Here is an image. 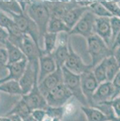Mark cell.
Masks as SVG:
<instances>
[{
	"instance_id": "obj_4",
	"label": "cell",
	"mask_w": 120,
	"mask_h": 121,
	"mask_svg": "<svg viewBox=\"0 0 120 121\" xmlns=\"http://www.w3.org/2000/svg\"><path fill=\"white\" fill-rule=\"evenodd\" d=\"M9 16L13 19V21L15 22V24L18 26V27L20 29L21 32L24 33L25 35L30 37L37 45V47L41 48L39 46L40 38H39V32L38 26L31 19L30 17L27 15L26 12H24L23 14H20V15L11 14Z\"/></svg>"
},
{
	"instance_id": "obj_41",
	"label": "cell",
	"mask_w": 120,
	"mask_h": 121,
	"mask_svg": "<svg viewBox=\"0 0 120 121\" xmlns=\"http://www.w3.org/2000/svg\"><path fill=\"white\" fill-rule=\"evenodd\" d=\"M108 120L109 121H120V117H117V116H115L114 114H113V115L108 117Z\"/></svg>"
},
{
	"instance_id": "obj_45",
	"label": "cell",
	"mask_w": 120,
	"mask_h": 121,
	"mask_svg": "<svg viewBox=\"0 0 120 121\" xmlns=\"http://www.w3.org/2000/svg\"><path fill=\"white\" fill-rule=\"evenodd\" d=\"M43 121H52V118H49V117H47V118H46Z\"/></svg>"
},
{
	"instance_id": "obj_7",
	"label": "cell",
	"mask_w": 120,
	"mask_h": 121,
	"mask_svg": "<svg viewBox=\"0 0 120 121\" xmlns=\"http://www.w3.org/2000/svg\"><path fill=\"white\" fill-rule=\"evenodd\" d=\"M69 56H68L64 67L68 69L69 71L81 76L84 72L92 69V67L90 66V64L85 63L81 56L74 50L72 43L70 40L69 42Z\"/></svg>"
},
{
	"instance_id": "obj_17",
	"label": "cell",
	"mask_w": 120,
	"mask_h": 121,
	"mask_svg": "<svg viewBox=\"0 0 120 121\" xmlns=\"http://www.w3.org/2000/svg\"><path fill=\"white\" fill-rule=\"evenodd\" d=\"M27 63H28L27 60L25 59L21 61L16 62V63L7 64L4 68L8 69L9 74L6 76L0 79V83H3L4 82H7V81H12V80L18 82L19 79L21 78V76H23L26 69Z\"/></svg>"
},
{
	"instance_id": "obj_44",
	"label": "cell",
	"mask_w": 120,
	"mask_h": 121,
	"mask_svg": "<svg viewBox=\"0 0 120 121\" xmlns=\"http://www.w3.org/2000/svg\"><path fill=\"white\" fill-rule=\"evenodd\" d=\"M52 121H63V119L60 118H52Z\"/></svg>"
},
{
	"instance_id": "obj_26",
	"label": "cell",
	"mask_w": 120,
	"mask_h": 121,
	"mask_svg": "<svg viewBox=\"0 0 120 121\" xmlns=\"http://www.w3.org/2000/svg\"><path fill=\"white\" fill-rule=\"evenodd\" d=\"M0 92H4L13 96H23V92L18 81H7L0 83Z\"/></svg>"
},
{
	"instance_id": "obj_36",
	"label": "cell",
	"mask_w": 120,
	"mask_h": 121,
	"mask_svg": "<svg viewBox=\"0 0 120 121\" xmlns=\"http://www.w3.org/2000/svg\"><path fill=\"white\" fill-rule=\"evenodd\" d=\"M8 38H9V33L7 30L0 26V43L4 45L6 41L8 40Z\"/></svg>"
},
{
	"instance_id": "obj_8",
	"label": "cell",
	"mask_w": 120,
	"mask_h": 121,
	"mask_svg": "<svg viewBox=\"0 0 120 121\" xmlns=\"http://www.w3.org/2000/svg\"><path fill=\"white\" fill-rule=\"evenodd\" d=\"M39 78V66H34L31 63H27V67L23 76L19 79V85L21 87L23 96L29 93L35 83L38 82Z\"/></svg>"
},
{
	"instance_id": "obj_27",
	"label": "cell",
	"mask_w": 120,
	"mask_h": 121,
	"mask_svg": "<svg viewBox=\"0 0 120 121\" xmlns=\"http://www.w3.org/2000/svg\"><path fill=\"white\" fill-rule=\"evenodd\" d=\"M89 10L96 18H111V13L103 6L101 1H92Z\"/></svg>"
},
{
	"instance_id": "obj_3",
	"label": "cell",
	"mask_w": 120,
	"mask_h": 121,
	"mask_svg": "<svg viewBox=\"0 0 120 121\" xmlns=\"http://www.w3.org/2000/svg\"><path fill=\"white\" fill-rule=\"evenodd\" d=\"M61 69H62L63 79H64L63 83L71 91L73 97H75L82 106H90L87 102V99L85 98L82 93L81 85V76L69 71L64 66L61 68Z\"/></svg>"
},
{
	"instance_id": "obj_2",
	"label": "cell",
	"mask_w": 120,
	"mask_h": 121,
	"mask_svg": "<svg viewBox=\"0 0 120 121\" xmlns=\"http://www.w3.org/2000/svg\"><path fill=\"white\" fill-rule=\"evenodd\" d=\"M87 48L91 59L90 66L92 67V69L104 59L112 55L111 48L96 34L87 39Z\"/></svg>"
},
{
	"instance_id": "obj_25",
	"label": "cell",
	"mask_w": 120,
	"mask_h": 121,
	"mask_svg": "<svg viewBox=\"0 0 120 121\" xmlns=\"http://www.w3.org/2000/svg\"><path fill=\"white\" fill-rule=\"evenodd\" d=\"M106 69V75H107V81L112 82V80L114 79L117 73L119 72L120 68L117 64V60L114 58L113 55H111L103 60Z\"/></svg>"
},
{
	"instance_id": "obj_42",
	"label": "cell",
	"mask_w": 120,
	"mask_h": 121,
	"mask_svg": "<svg viewBox=\"0 0 120 121\" xmlns=\"http://www.w3.org/2000/svg\"><path fill=\"white\" fill-rule=\"evenodd\" d=\"M24 121H38V120H36L35 118H33V117H32V115H31L30 117H28L27 118L24 119Z\"/></svg>"
},
{
	"instance_id": "obj_30",
	"label": "cell",
	"mask_w": 120,
	"mask_h": 121,
	"mask_svg": "<svg viewBox=\"0 0 120 121\" xmlns=\"http://www.w3.org/2000/svg\"><path fill=\"white\" fill-rule=\"evenodd\" d=\"M47 112V117L51 118H63L65 115V107H50L48 106L46 109Z\"/></svg>"
},
{
	"instance_id": "obj_46",
	"label": "cell",
	"mask_w": 120,
	"mask_h": 121,
	"mask_svg": "<svg viewBox=\"0 0 120 121\" xmlns=\"http://www.w3.org/2000/svg\"><path fill=\"white\" fill-rule=\"evenodd\" d=\"M118 3H119V4H120V1H118Z\"/></svg>"
},
{
	"instance_id": "obj_22",
	"label": "cell",
	"mask_w": 120,
	"mask_h": 121,
	"mask_svg": "<svg viewBox=\"0 0 120 121\" xmlns=\"http://www.w3.org/2000/svg\"><path fill=\"white\" fill-rule=\"evenodd\" d=\"M58 40V34L47 33L43 36L42 42L44 43V47L41 49V53L44 55H52L54 49L56 48Z\"/></svg>"
},
{
	"instance_id": "obj_11",
	"label": "cell",
	"mask_w": 120,
	"mask_h": 121,
	"mask_svg": "<svg viewBox=\"0 0 120 121\" xmlns=\"http://www.w3.org/2000/svg\"><path fill=\"white\" fill-rule=\"evenodd\" d=\"M38 84H39V82L35 83L29 93L22 96V98L32 109V111L36 109L46 110L48 107L45 96L40 92Z\"/></svg>"
},
{
	"instance_id": "obj_43",
	"label": "cell",
	"mask_w": 120,
	"mask_h": 121,
	"mask_svg": "<svg viewBox=\"0 0 120 121\" xmlns=\"http://www.w3.org/2000/svg\"><path fill=\"white\" fill-rule=\"evenodd\" d=\"M0 121H11L8 117H0Z\"/></svg>"
},
{
	"instance_id": "obj_18",
	"label": "cell",
	"mask_w": 120,
	"mask_h": 121,
	"mask_svg": "<svg viewBox=\"0 0 120 121\" xmlns=\"http://www.w3.org/2000/svg\"><path fill=\"white\" fill-rule=\"evenodd\" d=\"M89 11V8L82 7V6L77 5L72 8V9L67 12V14L63 17L62 20L66 26L69 28V30H71L75 26L76 23L81 19V18L84 15V13ZM70 32V31H69Z\"/></svg>"
},
{
	"instance_id": "obj_16",
	"label": "cell",
	"mask_w": 120,
	"mask_h": 121,
	"mask_svg": "<svg viewBox=\"0 0 120 121\" xmlns=\"http://www.w3.org/2000/svg\"><path fill=\"white\" fill-rule=\"evenodd\" d=\"M51 17L62 19L67 12L77 5L76 1H46Z\"/></svg>"
},
{
	"instance_id": "obj_28",
	"label": "cell",
	"mask_w": 120,
	"mask_h": 121,
	"mask_svg": "<svg viewBox=\"0 0 120 121\" xmlns=\"http://www.w3.org/2000/svg\"><path fill=\"white\" fill-rule=\"evenodd\" d=\"M92 72L99 84L107 81V75H106V69H105L103 60L94 67L92 69Z\"/></svg>"
},
{
	"instance_id": "obj_33",
	"label": "cell",
	"mask_w": 120,
	"mask_h": 121,
	"mask_svg": "<svg viewBox=\"0 0 120 121\" xmlns=\"http://www.w3.org/2000/svg\"><path fill=\"white\" fill-rule=\"evenodd\" d=\"M12 22H13V19L9 15H7L6 13L0 11V26L6 29Z\"/></svg>"
},
{
	"instance_id": "obj_21",
	"label": "cell",
	"mask_w": 120,
	"mask_h": 121,
	"mask_svg": "<svg viewBox=\"0 0 120 121\" xmlns=\"http://www.w3.org/2000/svg\"><path fill=\"white\" fill-rule=\"evenodd\" d=\"M81 110L87 121H109L107 116L96 107L81 105Z\"/></svg>"
},
{
	"instance_id": "obj_12",
	"label": "cell",
	"mask_w": 120,
	"mask_h": 121,
	"mask_svg": "<svg viewBox=\"0 0 120 121\" xmlns=\"http://www.w3.org/2000/svg\"><path fill=\"white\" fill-rule=\"evenodd\" d=\"M63 82H64V79H63L62 69L61 68H58L54 73L48 75L41 82H39L38 86L40 92L46 97L49 91L57 87L58 85L62 84Z\"/></svg>"
},
{
	"instance_id": "obj_20",
	"label": "cell",
	"mask_w": 120,
	"mask_h": 121,
	"mask_svg": "<svg viewBox=\"0 0 120 121\" xmlns=\"http://www.w3.org/2000/svg\"><path fill=\"white\" fill-rule=\"evenodd\" d=\"M4 48H6L7 54H8V63L7 64L16 63V62L26 59L22 50L17 46L12 44L9 40H7L4 44Z\"/></svg>"
},
{
	"instance_id": "obj_9",
	"label": "cell",
	"mask_w": 120,
	"mask_h": 121,
	"mask_svg": "<svg viewBox=\"0 0 120 121\" xmlns=\"http://www.w3.org/2000/svg\"><path fill=\"white\" fill-rule=\"evenodd\" d=\"M81 85L82 93L85 98L87 99L89 105L92 103V97L98 87V82L94 76L92 69H90L81 75Z\"/></svg>"
},
{
	"instance_id": "obj_40",
	"label": "cell",
	"mask_w": 120,
	"mask_h": 121,
	"mask_svg": "<svg viewBox=\"0 0 120 121\" xmlns=\"http://www.w3.org/2000/svg\"><path fill=\"white\" fill-rule=\"evenodd\" d=\"M8 118H10L11 121H24L23 118H21L18 115H11V116H8Z\"/></svg>"
},
{
	"instance_id": "obj_15",
	"label": "cell",
	"mask_w": 120,
	"mask_h": 121,
	"mask_svg": "<svg viewBox=\"0 0 120 121\" xmlns=\"http://www.w3.org/2000/svg\"><path fill=\"white\" fill-rule=\"evenodd\" d=\"M58 69L56 62L52 55H44L39 52V78L38 82H41L48 75L54 73Z\"/></svg>"
},
{
	"instance_id": "obj_29",
	"label": "cell",
	"mask_w": 120,
	"mask_h": 121,
	"mask_svg": "<svg viewBox=\"0 0 120 121\" xmlns=\"http://www.w3.org/2000/svg\"><path fill=\"white\" fill-rule=\"evenodd\" d=\"M101 2L111 13V17L120 18V4L118 1H101Z\"/></svg>"
},
{
	"instance_id": "obj_1",
	"label": "cell",
	"mask_w": 120,
	"mask_h": 121,
	"mask_svg": "<svg viewBox=\"0 0 120 121\" xmlns=\"http://www.w3.org/2000/svg\"><path fill=\"white\" fill-rule=\"evenodd\" d=\"M26 12L38 26L40 41H42L43 36L47 33L48 23L51 18L50 11L47 4V2L46 1H30V4L27 7Z\"/></svg>"
},
{
	"instance_id": "obj_31",
	"label": "cell",
	"mask_w": 120,
	"mask_h": 121,
	"mask_svg": "<svg viewBox=\"0 0 120 121\" xmlns=\"http://www.w3.org/2000/svg\"><path fill=\"white\" fill-rule=\"evenodd\" d=\"M110 22H111V33H112V44H113L116 37L120 33V18H116V17H111L110 18Z\"/></svg>"
},
{
	"instance_id": "obj_39",
	"label": "cell",
	"mask_w": 120,
	"mask_h": 121,
	"mask_svg": "<svg viewBox=\"0 0 120 121\" xmlns=\"http://www.w3.org/2000/svg\"><path fill=\"white\" fill-rule=\"evenodd\" d=\"M120 47V33H118V35L116 37V39H115L114 42L112 44V47H111V50L113 52L114 49H116L117 48H119Z\"/></svg>"
},
{
	"instance_id": "obj_10",
	"label": "cell",
	"mask_w": 120,
	"mask_h": 121,
	"mask_svg": "<svg viewBox=\"0 0 120 121\" xmlns=\"http://www.w3.org/2000/svg\"><path fill=\"white\" fill-rule=\"evenodd\" d=\"M116 97H117V95L112 82L106 81V82H102L98 85V87H97L96 92L92 97V103H91L90 106L95 104L111 101Z\"/></svg>"
},
{
	"instance_id": "obj_35",
	"label": "cell",
	"mask_w": 120,
	"mask_h": 121,
	"mask_svg": "<svg viewBox=\"0 0 120 121\" xmlns=\"http://www.w3.org/2000/svg\"><path fill=\"white\" fill-rule=\"evenodd\" d=\"M8 63V54L5 48L0 47V69L5 67Z\"/></svg>"
},
{
	"instance_id": "obj_34",
	"label": "cell",
	"mask_w": 120,
	"mask_h": 121,
	"mask_svg": "<svg viewBox=\"0 0 120 121\" xmlns=\"http://www.w3.org/2000/svg\"><path fill=\"white\" fill-rule=\"evenodd\" d=\"M47 112L44 109H36L33 110L32 112V117L38 121H43L47 118Z\"/></svg>"
},
{
	"instance_id": "obj_23",
	"label": "cell",
	"mask_w": 120,
	"mask_h": 121,
	"mask_svg": "<svg viewBox=\"0 0 120 121\" xmlns=\"http://www.w3.org/2000/svg\"><path fill=\"white\" fill-rule=\"evenodd\" d=\"M0 11L6 13L7 15H20L25 12L19 4V1H0Z\"/></svg>"
},
{
	"instance_id": "obj_19",
	"label": "cell",
	"mask_w": 120,
	"mask_h": 121,
	"mask_svg": "<svg viewBox=\"0 0 120 121\" xmlns=\"http://www.w3.org/2000/svg\"><path fill=\"white\" fill-rule=\"evenodd\" d=\"M32 112H33L32 109L25 102L24 99L21 97V99L16 103V104L12 107V110L6 113L5 117H8V116L11 115H18L21 118L26 119V118H27L28 117H30L32 115Z\"/></svg>"
},
{
	"instance_id": "obj_24",
	"label": "cell",
	"mask_w": 120,
	"mask_h": 121,
	"mask_svg": "<svg viewBox=\"0 0 120 121\" xmlns=\"http://www.w3.org/2000/svg\"><path fill=\"white\" fill-rule=\"evenodd\" d=\"M69 28L66 26L61 18H54L51 17L49 23L47 26V33H55V34H60L62 33H69Z\"/></svg>"
},
{
	"instance_id": "obj_37",
	"label": "cell",
	"mask_w": 120,
	"mask_h": 121,
	"mask_svg": "<svg viewBox=\"0 0 120 121\" xmlns=\"http://www.w3.org/2000/svg\"><path fill=\"white\" fill-rule=\"evenodd\" d=\"M112 83L114 85L116 92H117V95L119 96L120 95V70H119V72L116 75L114 79L112 80Z\"/></svg>"
},
{
	"instance_id": "obj_14",
	"label": "cell",
	"mask_w": 120,
	"mask_h": 121,
	"mask_svg": "<svg viewBox=\"0 0 120 121\" xmlns=\"http://www.w3.org/2000/svg\"><path fill=\"white\" fill-rule=\"evenodd\" d=\"M111 18H96L95 22V34L100 37L107 46L111 48L112 46V33H111Z\"/></svg>"
},
{
	"instance_id": "obj_32",
	"label": "cell",
	"mask_w": 120,
	"mask_h": 121,
	"mask_svg": "<svg viewBox=\"0 0 120 121\" xmlns=\"http://www.w3.org/2000/svg\"><path fill=\"white\" fill-rule=\"evenodd\" d=\"M111 108L113 110L114 115L117 117H120V95L113 98L112 100L109 101Z\"/></svg>"
},
{
	"instance_id": "obj_38",
	"label": "cell",
	"mask_w": 120,
	"mask_h": 121,
	"mask_svg": "<svg viewBox=\"0 0 120 121\" xmlns=\"http://www.w3.org/2000/svg\"><path fill=\"white\" fill-rule=\"evenodd\" d=\"M112 55H113L114 58L116 59L117 64H118V66H119V68H120V47L119 48H117L116 49L113 50Z\"/></svg>"
},
{
	"instance_id": "obj_6",
	"label": "cell",
	"mask_w": 120,
	"mask_h": 121,
	"mask_svg": "<svg viewBox=\"0 0 120 121\" xmlns=\"http://www.w3.org/2000/svg\"><path fill=\"white\" fill-rule=\"evenodd\" d=\"M47 104L50 107H63L73 97L71 91L64 83L58 85L46 96Z\"/></svg>"
},
{
	"instance_id": "obj_5",
	"label": "cell",
	"mask_w": 120,
	"mask_h": 121,
	"mask_svg": "<svg viewBox=\"0 0 120 121\" xmlns=\"http://www.w3.org/2000/svg\"><path fill=\"white\" fill-rule=\"evenodd\" d=\"M96 17L90 10L84 13L75 26L69 33V35H81L87 39L95 34V22Z\"/></svg>"
},
{
	"instance_id": "obj_13",
	"label": "cell",
	"mask_w": 120,
	"mask_h": 121,
	"mask_svg": "<svg viewBox=\"0 0 120 121\" xmlns=\"http://www.w3.org/2000/svg\"><path fill=\"white\" fill-rule=\"evenodd\" d=\"M20 49L24 53L25 56L29 63L33 64L34 66H39V52L42 48H38L34 41L29 36L25 35Z\"/></svg>"
}]
</instances>
